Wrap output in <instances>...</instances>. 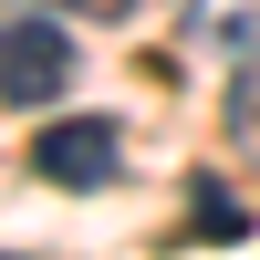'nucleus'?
I'll list each match as a JSON object with an SVG mask.
<instances>
[{
    "mask_svg": "<svg viewBox=\"0 0 260 260\" xmlns=\"http://www.w3.org/2000/svg\"><path fill=\"white\" fill-rule=\"evenodd\" d=\"M229 136H250V146H260V52L240 62V83H229Z\"/></svg>",
    "mask_w": 260,
    "mask_h": 260,
    "instance_id": "nucleus-5",
    "label": "nucleus"
},
{
    "mask_svg": "<svg viewBox=\"0 0 260 260\" xmlns=\"http://www.w3.org/2000/svg\"><path fill=\"white\" fill-rule=\"evenodd\" d=\"M177 31H187V52H208V62H250L260 52V0H187Z\"/></svg>",
    "mask_w": 260,
    "mask_h": 260,
    "instance_id": "nucleus-3",
    "label": "nucleus"
},
{
    "mask_svg": "<svg viewBox=\"0 0 260 260\" xmlns=\"http://www.w3.org/2000/svg\"><path fill=\"white\" fill-rule=\"evenodd\" d=\"M52 11H83V21H125L136 0H52Z\"/></svg>",
    "mask_w": 260,
    "mask_h": 260,
    "instance_id": "nucleus-6",
    "label": "nucleus"
},
{
    "mask_svg": "<svg viewBox=\"0 0 260 260\" xmlns=\"http://www.w3.org/2000/svg\"><path fill=\"white\" fill-rule=\"evenodd\" d=\"M11 260H21V250H11Z\"/></svg>",
    "mask_w": 260,
    "mask_h": 260,
    "instance_id": "nucleus-7",
    "label": "nucleus"
},
{
    "mask_svg": "<svg viewBox=\"0 0 260 260\" xmlns=\"http://www.w3.org/2000/svg\"><path fill=\"white\" fill-rule=\"evenodd\" d=\"M62 83H73V31L52 21V0H11V21H0V104L42 115Z\"/></svg>",
    "mask_w": 260,
    "mask_h": 260,
    "instance_id": "nucleus-1",
    "label": "nucleus"
},
{
    "mask_svg": "<svg viewBox=\"0 0 260 260\" xmlns=\"http://www.w3.org/2000/svg\"><path fill=\"white\" fill-rule=\"evenodd\" d=\"M31 177L42 187H115L125 177V125L115 115H52L31 136Z\"/></svg>",
    "mask_w": 260,
    "mask_h": 260,
    "instance_id": "nucleus-2",
    "label": "nucleus"
},
{
    "mask_svg": "<svg viewBox=\"0 0 260 260\" xmlns=\"http://www.w3.org/2000/svg\"><path fill=\"white\" fill-rule=\"evenodd\" d=\"M187 229H198V240H250V208L229 198L219 177H198V187H187Z\"/></svg>",
    "mask_w": 260,
    "mask_h": 260,
    "instance_id": "nucleus-4",
    "label": "nucleus"
}]
</instances>
